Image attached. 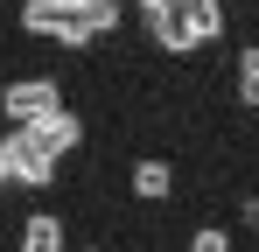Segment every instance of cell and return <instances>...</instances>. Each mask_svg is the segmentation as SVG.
Masks as SVG:
<instances>
[{
    "label": "cell",
    "mask_w": 259,
    "mask_h": 252,
    "mask_svg": "<svg viewBox=\"0 0 259 252\" xmlns=\"http://www.w3.org/2000/svg\"><path fill=\"white\" fill-rule=\"evenodd\" d=\"M238 217H245V224L259 231V196H245V203H238Z\"/></svg>",
    "instance_id": "9c48e42d"
},
{
    "label": "cell",
    "mask_w": 259,
    "mask_h": 252,
    "mask_svg": "<svg viewBox=\"0 0 259 252\" xmlns=\"http://www.w3.org/2000/svg\"><path fill=\"white\" fill-rule=\"evenodd\" d=\"M147 7H168V0H140V14H147Z\"/></svg>",
    "instance_id": "30bf717a"
},
{
    "label": "cell",
    "mask_w": 259,
    "mask_h": 252,
    "mask_svg": "<svg viewBox=\"0 0 259 252\" xmlns=\"http://www.w3.org/2000/svg\"><path fill=\"white\" fill-rule=\"evenodd\" d=\"M91 252H105V245H91Z\"/></svg>",
    "instance_id": "8fae6325"
},
{
    "label": "cell",
    "mask_w": 259,
    "mask_h": 252,
    "mask_svg": "<svg viewBox=\"0 0 259 252\" xmlns=\"http://www.w3.org/2000/svg\"><path fill=\"white\" fill-rule=\"evenodd\" d=\"M168 7H175V21L189 28L196 49H210V42L224 35V0H168Z\"/></svg>",
    "instance_id": "5b68a950"
},
{
    "label": "cell",
    "mask_w": 259,
    "mask_h": 252,
    "mask_svg": "<svg viewBox=\"0 0 259 252\" xmlns=\"http://www.w3.org/2000/svg\"><path fill=\"white\" fill-rule=\"evenodd\" d=\"M238 105H252V112H259V42H252V49H238Z\"/></svg>",
    "instance_id": "52a82bcc"
},
{
    "label": "cell",
    "mask_w": 259,
    "mask_h": 252,
    "mask_svg": "<svg viewBox=\"0 0 259 252\" xmlns=\"http://www.w3.org/2000/svg\"><path fill=\"white\" fill-rule=\"evenodd\" d=\"M84 147V119L63 105V112H49L35 126H14L7 140H0V168H7V189H49L63 161Z\"/></svg>",
    "instance_id": "6da1fadb"
},
{
    "label": "cell",
    "mask_w": 259,
    "mask_h": 252,
    "mask_svg": "<svg viewBox=\"0 0 259 252\" xmlns=\"http://www.w3.org/2000/svg\"><path fill=\"white\" fill-rule=\"evenodd\" d=\"M14 252H70V231H63V217L35 203L28 217H21V231H14Z\"/></svg>",
    "instance_id": "277c9868"
},
{
    "label": "cell",
    "mask_w": 259,
    "mask_h": 252,
    "mask_svg": "<svg viewBox=\"0 0 259 252\" xmlns=\"http://www.w3.org/2000/svg\"><path fill=\"white\" fill-rule=\"evenodd\" d=\"M49 112H63V84L56 77H7L0 84V119L7 126H35Z\"/></svg>",
    "instance_id": "3957f363"
},
{
    "label": "cell",
    "mask_w": 259,
    "mask_h": 252,
    "mask_svg": "<svg viewBox=\"0 0 259 252\" xmlns=\"http://www.w3.org/2000/svg\"><path fill=\"white\" fill-rule=\"evenodd\" d=\"M126 189L140 203H161V196H175V168L161 161V154H140V161L126 168Z\"/></svg>",
    "instance_id": "8992f818"
},
{
    "label": "cell",
    "mask_w": 259,
    "mask_h": 252,
    "mask_svg": "<svg viewBox=\"0 0 259 252\" xmlns=\"http://www.w3.org/2000/svg\"><path fill=\"white\" fill-rule=\"evenodd\" d=\"M189 252H231V231H217V224H203V231L189 238Z\"/></svg>",
    "instance_id": "ba28073f"
},
{
    "label": "cell",
    "mask_w": 259,
    "mask_h": 252,
    "mask_svg": "<svg viewBox=\"0 0 259 252\" xmlns=\"http://www.w3.org/2000/svg\"><path fill=\"white\" fill-rule=\"evenodd\" d=\"M21 35L49 42V49H77L84 56L91 42L119 35V21H126V7L119 0H21Z\"/></svg>",
    "instance_id": "7a4b0ae2"
}]
</instances>
